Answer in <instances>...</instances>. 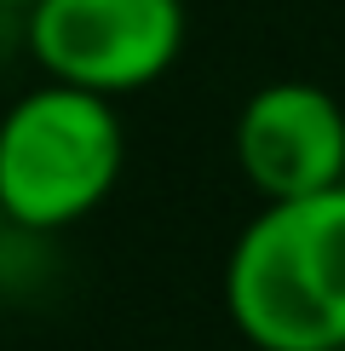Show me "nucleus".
<instances>
[{"instance_id": "nucleus-1", "label": "nucleus", "mask_w": 345, "mask_h": 351, "mask_svg": "<svg viewBox=\"0 0 345 351\" xmlns=\"http://www.w3.org/2000/svg\"><path fill=\"white\" fill-rule=\"evenodd\" d=\"M225 317L253 351L345 346V184L265 202L225 254Z\"/></svg>"}, {"instance_id": "nucleus-3", "label": "nucleus", "mask_w": 345, "mask_h": 351, "mask_svg": "<svg viewBox=\"0 0 345 351\" xmlns=\"http://www.w3.org/2000/svg\"><path fill=\"white\" fill-rule=\"evenodd\" d=\"M190 12L184 0H35L23 6V52L47 81L104 98L144 93L179 64Z\"/></svg>"}, {"instance_id": "nucleus-4", "label": "nucleus", "mask_w": 345, "mask_h": 351, "mask_svg": "<svg viewBox=\"0 0 345 351\" xmlns=\"http://www.w3.org/2000/svg\"><path fill=\"white\" fill-rule=\"evenodd\" d=\"M236 167L259 202L345 184V104L316 81H265L236 110Z\"/></svg>"}, {"instance_id": "nucleus-6", "label": "nucleus", "mask_w": 345, "mask_h": 351, "mask_svg": "<svg viewBox=\"0 0 345 351\" xmlns=\"http://www.w3.org/2000/svg\"><path fill=\"white\" fill-rule=\"evenodd\" d=\"M6 230H12V225H6V208H0V242H6Z\"/></svg>"}, {"instance_id": "nucleus-2", "label": "nucleus", "mask_w": 345, "mask_h": 351, "mask_svg": "<svg viewBox=\"0 0 345 351\" xmlns=\"http://www.w3.org/2000/svg\"><path fill=\"white\" fill-rule=\"evenodd\" d=\"M127 133L115 98L40 81L0 110V208L12 230L52 237L92 219L121 184Z\"/></svg>"}, {"instance_id": "nucleus-7", "label": "nucleus", "mask_w": 345, "mask_h": 351, "mask_svg": "<svg viewBox=\"0 0 345 351\" xmlns=\"http://www.w3.org/2000/svg\"><path fill=\"white\" fill-rule=\"evenodd\" d=\"M340 351H345V346H340Z\"/></svg>"}, {"instance_id": "nucleus-5", "label": "nucleus", "mask_w": 345, "mask_h": 351, "mask_svg": "<svg viewBox=\"0 0 345 351\" xmlns=\"http://www.w3.org/2000/svg\"><path fill=\"white\" fill-rule=\"evenodd\" d=\"M23 6H35V0H0V12H23Z\"/></svg>"}]
</instances>
